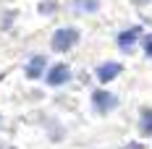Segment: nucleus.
I'll list each match as a JSON object with an SVG mask.
<instances>
[{
	"instance_id": "20e7f679",
	"label": "nucleus",
	"mask_w": 152,
	"mask_h": 149,
	"mask_svg": "<svg viewBox=\"0 0 152 149\" xmlns=\"http://www.w3.org/2000/svg\"><path fill=\"white\" fill-rule=\"evenodd\" d=\"M123 68H121V63H102L100 68H97V78L102 81V84H107V81H113L115 76L121 73Z\"/></svg>"
},
{
	"instance_id": "1a4fd4ad",
	"label": "nucleus",
	"mask_w": 152,
	"mask_h": 149,
	"mask_svg": "<svg viewBox=\"0 0 152 149\" xmlns=\"http://www.w3.org/2000/svg\"><path fill=\"white\" fill-rule=\"evenodd\" d=\"M126 149H144V147H139V144H131V147H126Z\"/></svg>"
},
{
	"instance_id": "423d86ee",
	"label": "nucleus",
	"mask_w": 152,
	"mask_h": 149,
	"mask_svg": "<svg viewBox=\"0 0 152 149\" xmlns=\"http://www.w3.org/2000/svg\"><path fill=\"white\" fill-rule=\"evenodd\" d=\"M137 37H139V29H129V31H123V34H118V45L123 50H129V47L137 42Z\"/></svg>"
},
{
	"instance_id": "6e6552de",
	"label": "nucleus",
	"mask_w": 152,
	"mask_h": 149,
	"mask_svg": "<svg viewBox=\"0 0 152 149\" xmlns=\"http://www.w3.org/2000/svg\"><path fill=\"white\" fill-rule=\"evenodd\" d=\"M142 47H144V55H150V58H152V34H144Z\"/></svg>"
},
{
	"instance_id": "f257e3e1",
	"label": "nucleus",
	"mask_w": 152,
	"mask_h": 149,
	"mask_svg": "<svg viewBox=\"0 0 152 149\" xmlns=\"http://www.w3.org/2000/svg\"><path fill=\"white\" fill-rule=\"evenodd\" d=\"M76 39H79V31L76 29H58L55 34H53V50L55 52H68L71 47L76 45Z\"/></svg>"
},
{
	"instance_id": "0eeeda50",
	"label": "nucleus",
	"mask_w": 152,
	"mask_h": 149,
	"mask_svg": "<svg viewBox=\"0 0 152 149\" xmlns=\"http://www.w3.org/2000/svg\"><path fill=\"white\" fill-rule=\"evenodd\" d=\"M139 126H142V134L152 136V110H142V120H139Z\"/></svg>"
},
{
	"instance_id": "7ed1b4c3",
	"label": "nucleus",
	"mask_w": 152,
	"mask_h": 149,
	"mask_svg": "<svg viewBox=\"0 0 152 149\" xmlns=\"http://www.w3.org/2000/svg\"><path fill=\"white\" fill-rule=\"evenodd\" d=\"M92 105H94L97 113H110V110L115 107V97H113L110 92H94V94H92Z\"/></svg>"
},
{
	"instance_id": "f03ea898",
	"label": "nucleus",
	"mask_w": 152,
	"mask_h": 149,
	"mask_svg": "<svg viewBox=\"0 0 152 149\" xmlns=\"http://www.w3.org/2000/svg\"><path fill=\"white\" fill-rule=\"evenodd\" d=\"M71 78V68L66 65V63H55L50 71H47V76H45V81L50 84V86H61V84H66Z\"/></svg>"
},
{
	"instance_id": "39448f33",
	"label": "nucleus",
	"mask_w": 152,
	"mask_h": 149,
	"mask_svg": "<svg viewBox=\"0 0 152 149\" xmlns=\"http://www.w3.org/2000/svg\"><path fill=\"white\" fill-rule=\"evenodd\" d=\"M42 73H45V58H42V55H34V58L26 63V76H29V78H39Z\"/></svg>"
}]
</instances>
